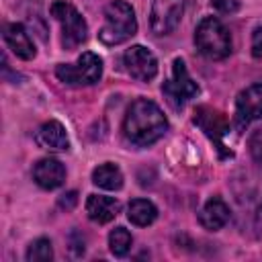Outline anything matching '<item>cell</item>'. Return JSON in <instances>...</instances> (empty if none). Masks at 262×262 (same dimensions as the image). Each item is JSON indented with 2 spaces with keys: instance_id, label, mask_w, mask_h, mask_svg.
<instances>
[{
  "instance_id": "1",
  "label": "cell",
  "mask_w": 262,
  "mask_h": 262,
  "mask_svg": "<svg viewBox=\"0 0 262 262\" xmlns=\"http://www.w3.org/2000/svg\"><path fill=\"white\" fill-rule=\"evenodd\" d=\"M168 131V119L162 108L149 98H137L129 104L123 119V135L137 147L156 143Z\"/></svg>"
},
{
  "instance_id": "19",
  "label": "cell",
  "mask_w": 262,
  "mask_h": 262,
  "mask_svg": "<svg viewBox=\"0 0 262 262\" xmlns=\"http://www.w3.org/2000/svg\"><path fill=\"white\" fill-rule=\"evenodd\" d=\"M27 262H49L53 258V248L47 237H39L29 244V250L25 254Z\"/></svg>"
},
{
  "instance_id": "14",
  "label": "cell",
  "mask_w": 262,
  "mask_h": 262,
  "mask_svg": "<svg viewBox=\"0 0 262 262\" xmlns=\"http://www.w3.org/2000/svg\"><path fill=\"white\" fill-rule=\"evenodd\" d=\"M121 211V203L113 196H102V194H88L86 199V215L90 221L104 225L113 221Z\"/></svg>"
},
{
  "instance_id": "8",
  "label": "cell",
  "mask_w": 262,
  "mask_h": 262,
  "mask_svg": "<svg viewBox=\"0 0 262 262\" xmlns=\"http://www.w3.org/2000/svg\"><path fill=\"white\" fill-rule=\"evenodd\" d=\"M192 123L196 127H201V131L215 143L221 158L231 156V151L225 149L227 145L223 141V137L229 133V121L221 111L211 108V106H196L194 113H192Z\"/></svg>"
},
{
  "instance_id": "18",
  "label": "cell",
  "mask_w": 262,
  "mask_h": 262,
  "mask_svg": "<svg viewBox=\"0 0 262 262\" xmlns=\"http://www.w3.org/2000/svg\"><path fill=\"white\" fill-rule=\"evenodd\" d=\"M133 246V237L131 233L125 229V227H115L111 233H108V248L115 256H125Z\"/></svg>"
},
{
  "instance_id": "3",
  "label": "cell",
  "mask_w": 262,
  "mask_h": 262,
  "mask_svg": "<svg viewBox=\"0 0 262 262\" xmlns=\"http://www.w3.org/2000/svg\"><path fill=\"white\" fill-rule=\"evenodd\" d=\"M194 45L203 57L219 61L231 53V35L219 18L205 16L194 29Z\"/></svg>"
},
{
  "instance_id": "22",
  "label": "cell",
  "mask_w": 262,
  "mask_h": 262,
  "mask_svg": "<svg viewBox=\"0 0 262 262\" xmlns=\"http://www.w3.org/2000/svg\"><path fill=\"white\" fill-rule=\"evenodd\" d=\"M57 205H59V209L72 211V209L78 205V192H76V190H68V192H63V194L57 199Z\"/></svg>"
},
{
  "instance_id": "5",
  "label": "cell",
  "mask_w": 262,
  "mask_h": 262,
  "mask_svg": "<svg viewBox=\"0 0 262 262\" xmlns=\"http://www.w3.org/2000/svg\"><path fill=\"white\" fill-rule=\"evenodd\" d=\"M55 76L68 86L96 84L102 76V59L92 51H84L74 63H59L55 68Z\"/></svg>"
},
{
  "instance_id": "2",
  "label": "cell",
  "mask_w": 262,
  "mask_h": 262,
  "mask_svg": "<svg viewBox=\"0 0 262 262\" xmlns=\"http://www.w3.org/2000/svg\"><path fill=\"white\" fill-rule=\"evenodd\" d=\"M137 33V18L135 10L125 0H113L104 6V25L98 31V39L113 47L121 45Z\"/></svg>"
},
{
  "instance_id": "17",
  "label": "cell",
  "mask_w": 262,
  "mask_h": 262,
  "mask_svg": "<svg viewBox=\"0 0 262 262\" xmlns=\"http://www.w3.org/2000/svg\"><path fill=\"white\" fill-rule=\"evenodd\" d=\"M92 182L104 190H119L123 186V172L117 164H100L92 170Z\"/></svg>"
},
{
  "instance_id": "21",
  "label": "cell",
  "mask_w": 262,
  "mask_h": 262,
  "mask_svg": "<svg viewBox=\"0 0 262 262\" xmlns=\"http://www.w3.org/2000/svg\"><path fill=\"white\" fill-rule=\"evenodd\" d=\"M211 6L223 14H233L239 10V0H211Z\"/></svg>"
},
{
  "instance_id": "13",
  "label": "cell",
  "mask_w": 262,
  "mask_h": 262,
  "mask_svg": "<svg viewBox=\"0 0 262 262\" xmlns=\"http://www.w3.org/2000/svg\"><path fill=\"white\" fill-rule=\"evenodd\" d=\"M35 141L43 149L51 151H68L70 149V137L66 133V127L59 121H47L35 131Z\"/></svg>"
},
{
  "instance_id": "9",
  "label": "cell",
  "mask_w": 262,
  "mask_h": 262,
  "mask_svg": "<svg viewBox=\"0 0 262 262\" xmlns=\"http://www.w3.org/2000/svg\"><path fill=\"white\" fill-rule=\"evenodd\" d=\"M123 63L125 70L131 78L137 82H151L158 74V59L156 55L143 47V45H133L123 53Z\"/></svg>"
},
{
  "instance_id": "15",
  "label": "cell",
  "mask_w": 262,
  "mask_h": 262,
  "mask_svg": "<svg viewBox=\"0 0 262 262\" xmlns=\"http://www.w3.org/2000/svg\"><path fill=\"white\" fill-rule=\"evenodd\" d=\"M227 221H229V207L219 196L209 199L199 211V223L207 231H219Z\"/></svg>"
},
{
  "instance_id": "4",
  "label": "cell",
  "mask_w": 262,
  "mask_h": 262,
  "mask_svg": "<svg viewBox=\"0 0 262 262\" xmlns=\"http://www.w3.org/2000/svg\"><path fill=\"white\" fill-rule=\"evenodd\" d=\"M49 12L61 27V45H63V49L72 51L88 39V25H86L84 16L78 12V8L74 4H70L66 0H55V2H51Z\"/></svg>"
},
{
  "instance_id": "16",
  "label": "cell",
  "mask_w": 262,
  "mask_h": 262,
  "mask_svg": "<svg viewBox=\"0 0 262 262\" xmlns=\"http://www.w3.org/2000/svg\"><path fill=\"white\" fill-rule=\"evenodd\" d=\"M156 217H158V209L147 199H133L127 207V219L137 227L151 225L156 221Z\"/></svg>"
},
{
  "instance_id": "12",
  "label": "cell",
  "mask_w": 262,
  "mask_h": 262,
  "mask_svg": "<svg viewBox=\"0 0 262 262\" xmlns=\"http://www.w3.org/2000/svg\"><path fill=\"white\" fill-rule=\"evenodd\" d=\"M33 180L45 190L59 188L66 182V168L55 158H43L33 168Z\"/></svg>"
},
{
  "instance_id": "6",
  "label": "cell",
  "mask_w": 262,
  "mask_h": 262,
  "mask_svg": "<svg viewBox=\"0 0 262 262\" xmlns=\"http://www.w3.org/2000/svg\"><path fill=\"white\" fill-rule=\"evenodd\" d=\"M162 94L174 111H180L192 96L199 94V86L190 78L184 59L176 57L172 61V76H170V80H166L162 84Z\"/></svg>"
},
{
  "instance_id": "10",
  "label": "cell",
  "mask_w": 262,
  "mask_h": 262,
  "mask_svg": "<svg viewBox=\"0 0 262 262\" xmlns=\"http://www.w3.org/2000/svg\"><path fill=\"white\" fill-rule=\"evenodd\" d=\"M262 117V82L252 84L246 90H242L235 98V129L244 131L252 121Z\"/></svg>"
},
{
  "instance_id": "23",
  "label": "cell",
  "mask_w": 262,
  "mask_h": 262,
  "mask_svg": "<svg viewBox=\"0 0 262 262\" xmlns=\"http://www.w3.org/2000/svg\"><path fill=\"white\" fill-rule=\"evenodd\" d=\"M252 55L256 59L262 57V25L254 27V31H252Z\"/></svg>"
},
{
  "instance_id": "11",
  "label": "cell",
  "mask_w": 262,
  "mask_h": 262,
  "mask_svg": "<svg viewBox=\"0 0 262 262\" xmlns=\"http://www.w3.org/2000/svg\"><path fill=\"white\" fill-rule=\"evenodd\" d=\"M2 37H4V41L8 45V49L16 57L29 61V59H33L37 55V49H35V45H33V41H31V37L27 33V29L20 23H8V25H4Z\"/></svg>"
},
{
  "instance_id": "20",
  "label": "cell",
  "mask_w": 262,
  "mask_h": 262,
  "mask_svg": "<svg viewBox=\"0 0 262 262\" xmlns=\"http://www.w3.org/2000/svg\"><path fill=\"white\" fill-rule=\"evenodd\" d=\"M248 147H250V156L262 164V129H256L252 135H250V141H248Z\"/></svg>"
},
{
  "instance_id": "7",
  "label": "cell",
  "mask_w": 262,
  "mask_h": 262,
  "mask_svg": "<svg viewBox=\"0 0 262 262\" xmlns=\"http://www.w3.org/2000/svg\"><path fill=\"white\" fill-rule=\"evenodd\" d=\"M192 0H154L149 10V29L154 35H170L186 14Z\"/></svg>"
}]
</instances>
